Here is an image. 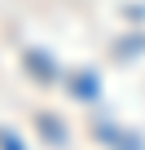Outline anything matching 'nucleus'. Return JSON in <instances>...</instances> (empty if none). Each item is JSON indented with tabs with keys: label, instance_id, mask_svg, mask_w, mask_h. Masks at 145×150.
I'll return each mask as SVG.
<instances>
[{
	"label": "nucleus",
	"instance_id": "nucleus-1",
	"mask_svg": "<svg viewBox=\"0 0 145 150\" xmlns=\"http://www.w3.org/2000/svg\"><path fill=\"white\" fill-rule=\"evenodd\" d=\"M40 132H44V137H53V141H62V137H66V132H62V124H53L48 115H40Z\"/></svg>",
	"mask_w": 145,
	"mask_h": 150
},
{
	"label": "nucleus",
	"instance_id": "nucleus-2",
	"mask_svg": "<svg viewBox=\"0 0 145 150\" xmlns=\"http://www.w3.org/2000/svg\"><path fill=\"white\" fill-rule=\"evenodd\" d=\"M0 146H5V150H18V141H13V132H5V128H0Z\"/></svg>",
	"mask_w": 145,
	"mask_h": 150
}]
</instances>
